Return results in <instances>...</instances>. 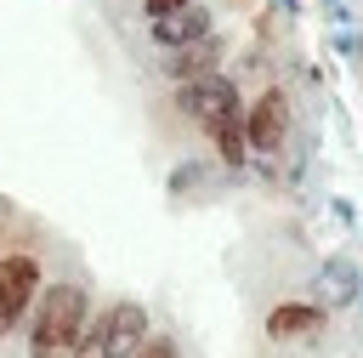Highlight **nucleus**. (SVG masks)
I'll return each instance as SVG.
<instances>
[{"mask_svg": "<svg viewBox=\"0 0 363 358\" xmlns=\"http://www.w3.org/2000/svg\"><path fill=\"white\" fill-rule=\"evenodd\" d=\"M91 318V295L79 284H45L34 295V324H28V358H68L79 330Z\"/></svg>", "mask_w": 363, "mask_h": 358, "instance_id": "nucleus-1", "label": "nucleus"}, {"mask_svg": "<svg viewBox=\"0 0 363 358\" xmlns=\"http://www.w3.org/2000/svg\"><path fill=\"white\" fill-rule=\"evenodd\" d=\"M176 108H182L193 125H204V131H216V125H227V119H244L238 91H233V80H221V74L182 80V85H176Z\"/></svg>", "mask_w": 363, "mask_h": 358, "instance_id": "nucleus-2", "label": "nucleus"}, {"mask_svg": "<svg viewBox=\"0 0 363 358\" xmlns=\"http://www.w3.org/2000/svg\"><path fill=\"white\" fill-rule=\"evenodd\" d=\"M284 136H289V97L272 85V91H261V97L244 108V142H250V153L272 159V153L284 148Z\"/></svg>", "mask_w": 363, "mask_h": 358, "instance_id": "nucleus-3", "label": "nucleus"}, {"mask_svg": "<svg viewBox=\"0 0 363 358\" xmlns=\"http://www.w3.org/2000/svg\"><path fill=\"white\" fill-rule=\"evenodd\" d=\"M34 295H40V261L34 256H0V324L11 330L28 307H34Z\"/></svg>", "mask_w": 363, "mask_h": 358, "instance_id": "nucleus-4", "label": "nucleus"}, {"mask_svg": "<svg viewBox=\"0 0 363 358\" xmlns=\"http://www.w3.org/2000/svg\"><path fill=\"white\" fill-rule=\"evenodd\" d=\"M96 335H102V358H130L147 341V307L142 301H113L96 318Z\"/></svg>", "mask_w": 363, "mask_h": 358, "instance_id": "nucleus-5", "label": "nucleus"}, {"mask_svg": "<svg viewBox=\"0 0 363 358\" xmlns=\"http://www.w3.org/2000/svg\"><path fill=\"white\" fill-rule=\"evenodd\" d=\"M357 295H363L357 261H352V256H329V261L318 267V301H323V307H352Z\"/></svg>", "mask_w": 363, "mask_h": 358, "instance_id": "nucleus-6", "label": "nucleus"}, {"mask_svg": "<svg viewBox=\"0 0 363 358\" xmlns=\"http://www.w3.org/2000/svg\"><path fill=\"white\" fill-rule=\"evenodd\" d=\"M153 40H159L164 51H176V45H193V40H210V11L187 0L182 11H170V17H153Z\"/></svg>", "mask_w": 363, "mask_h": 358, "instance_id": "nucleus-7", "label": "nucleus"}, {"mask_svg": "<svg viewBox=\"0 0 363 358\" xmlns=\"http://www.w3.org/2000/svg\"><path fill=\"white\" fill-rule=\"evenodd\" d=\"M323 301H284V307H272L267 313V335H278V341H301V335H318L323 330Z\"/></svg>", "mask_w": 363, "mask_h": 358, "instance_id": "nucleus-8", "label": "nucleus"}, {"mask_svg": "<svg viewBox=\"0 0 363 358\" xmlns=\"http://www.w3.org/2000/svg\"><path fill=\"white\" fill-rule=\"evenodd\" d=\"M216 68V40H193V45H176V57H170V80L182 85V80H204Z\"/></svg>", "mask_w": 363, "mask_h": 358, "instance_id": "nucleus-9", "label": "nucleus"}, {"mask_svg": "<svg viewBox=\"0 0 363 358\" xmlns=\"http://www.w3.org/2000/svg\"><path fill=\"white\" fill-rule=\"evenodd\" d=\"M130 358H182V352H176V341H170V335H147Z\"/></svg>", "mask_w": 363, "mask_h": 358, "instance_id": "nucleus-10", "label": "nucleus"}, {"mask_svg": "<svg viewBox=\"0 0 363 358\" xmlns=\"http://www.w3.org/2000/svg\"><path fill=\"white\" fill-rule=\"evenodd\" d=\"M68 358H102V335H96V324L91 330H79V341H74V352Z\"/></svg>", "mask_w": 363, "mask_h": 358, "instance_id": "nucleus-11", "label": "nucleus"}, {"mask_svg": "<svg viewBox=\"0 0 363 358\" xmlns=\"http://www.w3.org/2000/svg\"><path fill=\"white\" fill-rule=\"evenodd\" d=\"M182 6H187V0H142L147 17H170V11H182Z\"/></svg>", "mask_w": 363, "mask_h": 358, "instance_id": "nucleus-12", "label": "nucleus"}, {"mask_svg": "<svg viewBox=\"0 0 363 358\" xmlns=\"http://www.w3.org/2000/svg\"><path fill=\"white\" fill-rule=\"evenodd\" d=\"M0 330H6V324H0Z\"/></svg>", "mask_w": 363, "mask_h": 358, "instance_id": "nucleus-13", "label": "nucleus"}]
</instances>
